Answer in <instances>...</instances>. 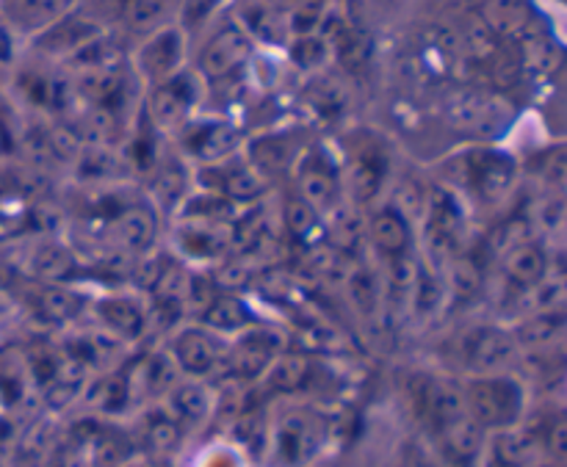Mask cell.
<instances>
[{"label": "cell", "instance_id": "cell-1", "mask_svg": "<svg viewBox=\"0 0 567 467\" xmlns=\"http://www.w3.org/2000/svg\"><path fill=\"white\" fill-rule=\"evenodd\" d=\"M449 122L457 131L474 133V136L496 138L513 125L515 111L504 97L491 92H463L449 100Z\"/></svg>", "mask_w": 567, "mask_h": 467}, {"label": "cell", "instance_id": "cell-2", "mask_svg": "<svg viewBox=\"0 0 567 467\" xmlns=\"http://www.w3.org/2000/svg\"><path fill=\"white\" fill-rule=\"evenodd\" d=\"M183 61H186V33L177 25H164L150 33V39L136 55L138 72L153 86L183 72Z\"/></svg>", "mask_w": 567, "mask_h": 467}, {"label": "cell", "instance_id": "cell-3", "mask_svg": "<svg viewBox=\"0 0 567 467\" xmlns=\"http://www.w3.org/2000/svg\"><path fill=\"white\" fill-rule=\"evenodd\" d=\"M249 55H252L249 33L241 25H225L210 37V42L199 53V72L210 81H221L241 70Z\"/></svg>", "mask_w": 567, "mask_h": 467}, {"label": "cell", "instance_id": "cell-4", "mask_svg": "<svg viewBox=\"0 0 567 467\" xmlns=\"http://www.w3.org/2000/svg\"><path fill=\"white\" fill-rule=\"evenodd\" d=\"M197 105V77L192 72H177L169 81L158 83L150 97V116L164 131H177L188 122Z\"/></svg>", "mask_w": 567, "mask_h": 467}, {"label": "cell", "instance_id": "cell-5", "mask_svg": "<svg viewBox=\"0 0 567 467\" xmlns=\"http://www.w3.org/2000/svg\"><path fill=\"white\" fill-rule=\"evenodd\" d=\"M468 404L476 424H504L518 409V387L509 380L480 382V385L471 387Z\"/></svg>", "mask_w": 567, "mask_h": 467}, {"label": "cell", "instance_id": "cell-6", "mask_svg": "<svg viewBox=\"0 0 567 467\" xmlns=\"http://www.w3.org/2000/svg\"><path fill=\"white\" fill-rule=\"evenodd\" d=\"M103 37V25H97L94 20L66 14L64 20H59L53 28H48V31L42 33L39 44L53 55H78L81 50H86L89 44L97 42V39Z\"/></svg>", "mask_w": 567, "mask_h": 467}, {"label": "cell", "instance_id": "cell-7", "mask_svg": "<svg viewBox=\"0 0 567 467\" xmlns=\"http://www.w3.org/2000/svg\"><path fill=\"white\" fill-rule=\"evenodd\" d=\"M3 9L11 25L20 31L44 33L70 14L72 0H6Z\"/></svg>", "mask_w": 567, "mask_h": 467}, {"label": "cell", "instance_id": "cell-8", "mask_svg": "<svg viewBox=\"0 0 567 467\" xmlns=\"http://www.w3.org/2000/svg\"><path fill=\"white\" fill-rule=\"evenodd\" d=\"M515 354V341L502 330H493V326H485V330L474 332V338L468 341V365L474 371H496L504 369V365L513 360Z\"/></svg>", "mask_w": 567, "mask_h": 467}, {"label": "cell", "instance_id": "cell-9", "mask_svg": "<svg viewBox=\"0 0 567 467\" xmlns=\"http://www.w3.org/2000/svg\"><path fill=\"white\" fill-rule=\"evenodd\" d=\"M188 149L203 160H221L233 155L241 144V133L227 122H205L188 131L186 136Z\"/></svg>", "mask_w": 567, "mask_h": 467}, {"label": "cell", "instance_id": "cell-10", "mask_svg": "<svg viewBox=\"0 0 567 467\" xmlns=\"http://www.w3.org/2000/svg\"><path fill=\"white\" fill-rule=\"evenodd\" d=\"M181 0H122V20L131 31L153 33L166 25Z\"/></svg>", "mask_w": 567, "mask_h": 467}, {"label": "cell", "instance_id": "cell-11", "mask_svg": "<svg viewBox=\"0 0 567 467\" xmlns=\"http://www.w3.org/2000/svg\"><path fill=\"white\" fill-rule=\"evenodd\" d=\"M371 241L380 252L399 258V255L408 252L410 247V225L408 219L396 214L393 208L380 210V214L371 219Z\"/></svg>", "mask_w": 567, "mask_h": 467}, {"label": "cell", "instance_id": "cell-12", "mask_svg": "<svg viewBox=\"0 0 567 467\" xmlns=\"http://www.w3.org/2000/svg\"><path fill=\"white\" fill-rule=\"evenodd\" d=\"M546 263L548 260L540 247H535V243H518V247L509 249L507 258H504V271H507V277L513 282L532 288L546 277Z\"/></svg>", "mask_w": 567, "mask_h": 467}, {"label": "cell", "instance_id": "cell-13", "mask_svg": "<svg viewBox=\"0 0 567 467\" xmlns=\"http://www.w3.org/2000/svg\"><path fill=\"white\" fill-rule=\"evenodd\" d=\"M476 186L487 199H498L509 191L515 180V166L507 155L482 153L476 160Z\"/></svg>", "mask_w": 567, "mask_h": 467}, {"label": "cell", "instance_id": "cell-14", "mask_svg": "<svg viewBox=\"0 0 567 467\" xmlns=\"http://www.w3.org/2000/svg\"><path fill=\"white\" fill-rule=\"evenodd\" d=\"M175 357L192 374H205L216 363V346L205 332H183L175 341Z\"/></svg>", "mask_w": 567, "mask_h": 467}, {"label": "cell", "instance_id": "cell-15", "mask_svg": "<svg viewBox=\"0 0 567 467\" xmlns=\"http://www.w3.org/2000/svg\"><path fill=\"white\" fill-rule=\"evenodd\" d=\"M97 313H100V319L111 326V330L120 332V335H125V338H136L138 332L144 330L142 308H136V304L125 297L105 299V302H100Z\"/></svg>", "mask_w": 567, "mask_h": 467}, {"label": "cell", "instance_id": "cell-16", "mask_svg": "<svg viewBox=\"0 0 567 467\" xmlns=\"http://www.w3.org/2000/svg\"><path fill=\"white\" fill-rule=\"evenodd\" d=\"M382 186V166L374 155H360V158L352 160L349 166V191L358 203H369L380 194Z\"/></svg>", "mask_w": 567, "mask_h": 467}, {"label": "cell", "instance_id": "cell-17", "mask_svg": "<svg viewBox=\"0 0 567 467\" xmlns=\"http://www.w3.org/2000/svg\"><path fill=\"white\" fill-rule=\"evenodd\" d=\"M116 230H120L122 243H125L127 249H133V252H138V249H147L150 243H153L155 219L147 208H131L120 216Z\"/></svg>", "mask_w": 567, "mask_h": 467}, {"label": "cell", "instance_id": "cell-18", "mask_svg": "<svg viewBox=\"0 0 567 467\" xmlns=\"http://www.w3.org/2000/svg\"><path fill=\"white\" fill-rule=\"evenodd\" d=\"M302 199L308 205H313L316 210L319 208H330L338 197V180L336 175L324 169V166H310V169L302 172Z\"/></svg>", "mask_w": 567, "mask_h": 467}, {"label": "cell", "instance_id": "cell-19", "mask_svg": "<svg viewBox=\"0 0 567 467\" xmlns=\"http://www.w3.org/2000/svg\"><path fill=\"white\" fill-rule=\"evenodd\" d=\"M441 432H443V443H446V448L452 457L471 459L476 452H480L482 435H480V426H476V421H468L463 415V418L441 426Z\"/></svg>", "mask_w": 567, "mask_h": 467}, {"label": "cell", "instance_id": "cell-20", "mask_svg": "<svg viewBox=\"0 0 567 467\" xmlns=\"http://www.w3.org/2000/svg\"><path fill=\"white\" fill-rule=\"evenodd\" d=\"M205 321L208 326L221 332H233V330H241V326L249 324V313L238 299H214V302L205 308Z\"/></svg>", "mask_w": 567, "mask_h": 467}, {"label": "cell", "instance_id": "cell-21", "mask_svg": "<svg viewBox=\"0 0 567 467\" xmlns=\"http://www.w3.org/2000/svg\"><path fill=\"white\" fill-rule=\"evenodd\" d=\"M275 352V341L269 335H249L244 338L241 346L236 349V369L244 374H258L260 369H266V363L271 360Z\"/></svg>", "mask_w": 567, "mask_h": 467}, {"label": "cell", "instance_id": "cell-22", "mask_svg": "<svg viewBox=\"0 0 567 467\" xmlns=\"http://www.w3.org/2000/svg\"><path fill=\"white\" fill-rule=\"evenodd\" d=\"M264 172L255 169V166H241L225 177V194L233 199H255L264 194Z\"/></svg>", "mask_w": 567, "mask_h": 467}, {"label": "cell", "instance_id": "cell-23", "mask_svg": "<svg viewBox=\"0 0 567 467\" xmlns=\"http://www.w3.org/2000/svg\"><path fill=\"white\" fill-rule=\"evenodd\" d=\"M443 299V286L432 271H419V280H415L413 288V299H410V308L415 310L419 315H430L441 308Z\"/></svg>", "mask_w": 567, "mask_h": 467}, {"label": "cell", "instance_id": "cell-24", "mask_svg": "<svg viewBox=\"0 0 567 467\" xmlns=\"http://www.w3.org/2000/svg\"><path fill=\"white\" fill-rule=\"evenodd\" d=\"M419 271H421L419 260H413L410 255H399L391 271V297L396 299L399 304H410L415 280H419Z\"/></svg>", "mask_w": 567, "mask_h": 467}, {"label": "cell", "instance_id": "cell-25", "mask_svg": "<svg viewBox=\"0 0 567 467\" xmlns=\"http://www.w3.org/2000/svg\"><path fill=\"white\" fill-rule=\"evenodd\" d=\"M286 225L293 236H310L319 227V210L305 203L302 197L286 205Z\"/></svg>", "mask_w": 567, "mask_h": 467}, {"label": "cell", "instance_id": "cell-26", "mask_svg": "<svg viewBox=\"0 0 567 467\" xmlns=\"http://www.w3.org/2000/svg\"><path fill=\"white\" fill-rule=\"evenodd\" d=\"M42 310L48 319L53 321H66L81 310V302L75 299V293L64 291V288H50L42 297Z\"/></svg>", "mask_w": 567, "mask_h": 467}, {"label": "cell", "instance_id": "cell-27", "mask_svg": "<svg viewBox=\"0 0 567 467\" xmlns=\"http://www.w3.org/2000/svg\"><path fill=\"white\" fill-rule=\"evenodd\" d=\"M563 313H548V315H537L532 319L529 324H524V341L532 343V346H540V343L554 341V338L563 332Z\"/></svg>", "mask_w": 567, "mask_h": 467}, {"label": "cell", "instance_id": "cell-28", "mask_svg": "<svg viewBox=\"0 0 567 467\" xmlns=\"http://www.w3.org/2000/svg\"><path fill=\"white\" fill-rule=\"evenodd\" d=\"M305 371H308V363L302 357H297V354H288V357H282L271 369V382L280 391H293V387H299L305 382Z\"/></svg>", "mask_w": 567, "mask_h": 467}, {"label": "cell", "instance_id": "cell-29", "mask_svg": "<svg viewBox=\"0 0 567 467\" xmlns=\"http://www.w3.org/2000/svg\"><path fill=\"white\" fill-rule=\"evenodd\" d=\"M291 55L299 66H319L327 61V42L316 33H305L293 42Z\"/></svg>", "mask_w": 567, "mask_h": 467}, {"label": "cell", "instance_id": "cell-30", "mask_svg": "<svg viewBox=\"0 0 567 467\" xmlns=\"http://www.w3.org/2000/svg\"><path fill=\"white\" fill-rule=\"evenodd\" d=\"M70 269H72V260L64 249L44 247L42 252L37 255V271L42 277H48V280H59V277H64Z\"/></svg>", "mask_w": 567, "mask_h": 467}, {"label": "cell", "instance_id": "cell-31", "mask_svg": "<svg viewBox=\"0 0 567 467\" xmlns=\"http://www.w3.org/2000/svg\"><path fill=\"white\" fill-rule=\"evenodd\" d=\"M349 297H352V302L358 304L363 313L374 310V304H377L374 277H371L369 271H358V274L349 277Z\"/></svg>", "mask_w": 567, "mask_h": 467}, {"label": "cell", "instance_id": "cell-32", "mask_svg": "<svg viewBox=\"0 0 567 467\" xmlns=\"http://www.w3.org/2000/svg\"><path fill=\"white\" fill-rule=\"evenodd\" d=\"M175 407L183 415H188V418H203L208 413V398H205V393L199 387H183L175 396Z\"/></svg>", "mask_w": 567, "mask_h": 467}, {"label": "cell", "instance_id": "cell-33", "mask_svg": "<svg viewBox=\"0 0 567 467\" xmlns=\"http://www.w3.org/2000/svg\"><path fill=\"white\" fill-rule=\"evenodd\" d=\"M454 282H457V291L463 293V297H474L476 291H480V269H476L471 260H460L457 269H454Z\"/></svg>", "mask_w": 567, "mask_h": 467}, {"label": "cell", "instance_id": "cell-34", "mask_svg": "<svg viewBox=\"0 0 567 467\" xmlns=\"http://www.w3.org/2000/svg\"><path fill=\"white\" fill-rule=\"evenodd\" d=\"M247 271L241 269V266L238 263H230V266H225V269L219 271V277H216V282H219L221 288H241L244 282H247Z\"/></svg>", "mask_w": 567, "mask_h": 467}, {"label": "cell", "instance_id": "cell-35", "mask_svg": "<svg viewBox=\"0 0 567 467\" xmlns=\"http://www.w3.org/2000/svg\"><path fill=\"white\" fill-rule=\"evenodd\" d=\"M9 61H11V37H9V31L0 25V75L6 72Z\"/></svg>", "mask_w": 567, "mask_h": 467}, {"label": "cell", "instance_id": "cell-36", "mask_svg": "<svg viewBox=\"0 0 567 467\" xmlns=\"http://www.w3.org/2000/svg\"><path fill=\"white\" fill-rule=\"evenodd\" d=\"M9 149H11V133H9V127L3 125V120H0V158H3V155H9Z\"/></svg>", "mask_w": 567, "mask_h": 467}]
</instances>
